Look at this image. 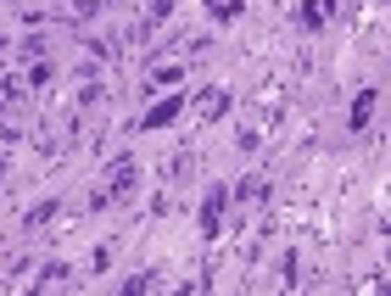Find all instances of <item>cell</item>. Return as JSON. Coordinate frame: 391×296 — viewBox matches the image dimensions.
Returning a JSON list of instances; mask_svg holds the SVG:
<instances>
[{"mask_svg":"<svg viewBox=\"0 0 391 296\" xmlns=\"http://www.w3.org/2000/svg\"><path fill=\"white\" fill-rule=\"evenodd\" d=\"M224 207H230V190H224V185H213V190H207V201H202V240H218Z\"/></svg>","mask_w":391,"mask_h":296,"instance_id":"obj_1","label":"cell"},{"mask_svg":"<svg viewBox=\"0 0 391 296\" xmlns=\"http://www.w3.org/2000/svg\"><path fill=\"white\" fill-rule=\"evenodd\" d=\"M179 112H184V95H162V101H157V107L140 118V129H168Z\"/></svg>","mask_w":391,"mask_h":296,"instance_id":"obj_2","label":"cell"},{"mask_svg":"<svg viewBox=\"0 0 391 296\" xmlns=\"http://www.w3.org/2000/svg\"><path fill=\"white\" fill-rule=\"evenodd\" d=\"M374 95H380V90H358V101H352V112H346L352 134H363V129H369V118H374Z\"/></svg>","mask_w":391,"mask_h":296,"instance_id":"obj_3","label":"cell"},{"mask_svg":"<svg viewBox=\"0 0 391 296\" xmlns=\"http://www.w3.org/2000/svg\"><path fill=\"white\" fill-rule=\"evenodd\" d=\"M330 6H335V0H302V29L319 34V29L330 23Z\"/></svg>","mask_w":391,"mask_h":296,"instance_id":"obj_4","label":"cell"},{"mask_svg":"<svg viewBox=\"0 0 391 296\" xmlns=\"http://www.w3.org/2000/svg\"><path fill=\"white\" fill-rule=\"evenodd\" d=\"M56 218V201H40V207H29V218H23V229H45Z\"/></svg>","mask_w":391,"mask_h":296,"instance_id":"obj_5","label":"cell"},{"mask_svg":"<svg viewBox=\"0 0 391 296\" xmlns=\"http://www.w3.org/2000/svg\"><path fill=\"white\" fill-rule=\"evenodd\" d=\"M207 12H213V23H235L241 17V0H207Z\"/></svg>","mask_w":391,"mask_h":296,"instance_id":"obj_6","label":"cell"},{"mask_svg":"<svg viewBox=\"0 0 391 296\" xmlns=\"http://www.w3.org/2000/svg\"><path fill=\"white\" fill-rule=\"evenodd\" d=\"M145 17H151V23H162V17H173V0H145Z\"/></svg>","mask_w":391,"mask_h":296,"instance_id":"obj_7","label":"cell"},{"mask_svg":"<svg viewBox=\"0 0 391 296\" xmlns=\"http://www.w3.org/2000/svg\"><path fill=\"white\" fill-rule=\"evenodd\" d=\"M151 79H157V84H184V68H157Z\"/></svg>","mask_w":391,"mask_h":296,"instance_id":"obj_8","label":"cell"}]
</instances>
